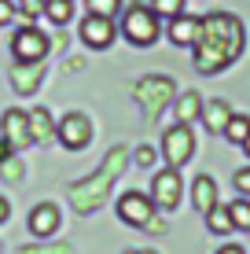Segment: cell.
<instances>
[{"label": "cell", "mask_w": 250, "mask_h": 254, "mask_svg": "<svg viewBox=\"0 0 250 254\" xmlns=\"http://www.w3.org/2000/svg\"><path fill=\"white\" fill-rule=\"evenodd\" d=\"M243 52V22L228 11L206 15L195 37V70L199 74H217L228 63H236Z\"/></svg>", "instance_id": "1"}, {"label": "cell", "mask_w": 250, "mask_h": 254, "mask_svg": "<svg viewBox=\"0 0 250 254\" xmlns=\"http://www.w3.org/2000/svg\"><path fill=\"white\" fill-rule=\"evenodd\" d=\"M125 159H129L125 147H110L100 170L92 173V177L77 181V185L70 188V203H74L77 214H92V210H100L103 203H107L110 185H114V181L122 177V170H125Z\"/></svg>", "instance_id": "2"}, {"label": "cell", "mask_w": 250, "mask_h": 254, "mask_svg": "<svg viewBox=\"0 0 250 254\" xmlns=\"http://www.w3.org/2000/svg\"><path fill=\"white\" fill-rule=\"evenodd\" d=\"M122 33H125L129 45L148 48V45H154V41H158L162 22H158V15H154L151 7H144V4H129V7H125V15H122Z\"/></svg>", "instance_id": "3"}, {"label": "cell", "mask_w": 250, "mask_h": 254, "mask_svg": "<svg viewBox=\"0 0 250 254\" xmlns=\"http://www.w3.org/2000/svg\"><path fill=\"white\" fill-rule=\"evenodd\" d=\"M162 155H166V162L173 166V170H180L188 159L195 155V136H192V126H177L166 129V136H162Z\"/></svg>", "instance_id": "4"}, {"label": "cell", "mask_w": 250, "mask_h": 254, "mask_svg": "<svg viewBox=\"0 0 250 254\" xmlns=\"http://www.w3.org/2000/svg\"><path fill=\"white\" fill-rule=\"evenodd\" d=\"M11 52H15V63H41L48 56V37L33 26H19L11 37Z\"/></svg>", "instance_id": "5"}, {"label": "cell", "mask_w": 250, "mask_h": 254, "mask_svg": "<svg viewBox=\"0 0 250 254\" xmlns=\"http://www.w3.org/2000/svg\"><path fill=\"white\" fill-rule=\"evenodd\" d=\"M133 96L140 100V107L144 111H158V107H166L169 103V96H173V77H162V74H151V77H140L136 81V89Z\"/></svg>", "instance_id": "6"}, {"label": "cell", "mask_w": 250, "mask_h": 254, "mask_svg": "<svg viewBox=\"0 0 250 254\" xmlns=\"http://www.w3.org/2000/svg\"><path fill=\"white\" fill-rule=\"evenodd\" d=\"M118 217L133 229H148L151 217H154V199L151 195H140V191H125L118 199Z\"/></svg>", "instance_id": "7"}, {"label": "cell", "mask_w": 250, "mask_h": 254, "mask_svg": "<svg viewBox=\"0 0 250 254\" xmlns=\"http://www.w3.org/2000/svg\"><path fill=\"white\" fill-rule=\"evenodd\" d=\"M55 140L66 147V151H81V147H89V140H92L89 118L77 115V111H70V115H66V118L55 126Z\"/></svg>", "instance_id": "8"}, {"label": "cell", "mask_w": 250, "mask_h": 254, "mask_svg": "<svg viewBox=\"0 0 250 254\" xmlns=\"http://www.w3.org/2000/svg\"><path fill=\"white\" fill-rule=\"evenodd\" d=\"M180 191H184V185H180V173L169 166V170H162V173H154V185H151V199H154V206H162V210H173L180 203Z\"/></svg>", "instance_id": "9"}, {"label": "cell", "mask_w": 250, "mask_h": 254, "mask_svg": "<svg viewBox=\"0 0 250 254\" xmlns=\"http://www.w3.org/2000/svg\"><path fill=\"white\" fill-rule=\"evenodd\" d=\"M114 19H103V15H89L81 19V41L89 48H110L114 45Z\"/></svg>", "instance_id": "10"}, {"label": "cell", "mask_w": 250, "mask_h": 254, "mask_svg": "<svg viewBox=\"0 0 250 254\" xmlns=\"http://www.w3.org/2000/svg\"><path fill=\"white\" fill-rule=\"evenodd\" d=\"M0 129H4V140H7L11 147H26V144H33L30 115H22V111H7L4 122H0Z\"/></svg>", "instance_id": "11"}, {"label": "cell", "mask_w": 250, "mask_h": 254, "mask_svg": "<svg viewBox=\"0 0 250 254\" xmlns=\"http://www.w3.org/2000/svg\"><path fill=\"white\" fill-rule=\"evenodd\" d=\"M30 232L41 236V240L55 236V232H59V206H51V203L33 206V214H30Z\"/></svg>", "instance_id": "12"}, {"label": "cell", "mask_w": 250, "mask_h": 254, "mask_svg": "<svg viewBox=\"0 0 250 254\" xmlns=\"http://www.w3.org/2000/svg\"><path fill=\"white\" fill-rule=\"evenodd\" d=\"M41 63H15L11 70V85H15V92H22V96H30V92H37L41 89Z\"/></svg>", "instance_id": "13"}, {"label": "cell", "mask_w": 250, "mask_h": 254, "mask_svg": "<svg viewBox=\"0 0 250 254\" xmlns=\"http://www.w3.org/2000/svg\"><path fill=\"white\" fill-rule=\"evenodd\" d=\"M199 26L202 19H192V15H177V19H169V41L180 48L195 45V37H199Z\"/></svg>", "instance_id": "14"}, {"label": "cell", "mask_w": 250, "mask_h": 254, "mask_svg": "<svg viewBox=\"0 0 250 254\" xmlns=\"http://www.w3.org/2000/svg\"><path fill=\"white\" fill-rule=\"evenodd\" d=\"M192 203L199 214H206V210L217 206V185H213V177H206V173H199V177L192 181Z\"/></svg>", "instance_id": "15"}, {"label": "cell", "mask_w": 250, "mask_h": 254, "mask_svg": "<svg viewBox=\"0 0 250 254\" xmlns=\"http://www.w3.org/2000/svg\"><path fill=\"white\" fill-rule=\"evenodd\" d=\"M30 133H33V144H51V140H55V122H51L48 107L30 111Z\"/></svg>", "instance_id": "16"}, {"label": "cell", "mask_w": 250, "mask_h": 254, "mask_svg": "<svg viewBox=\"0 0 250 254\" xmlns=\"http://www.w3.org/2000/svg\"><path fill=\"white\" fill-rule=\"evenodd\" d=\"M228 118H232V107H228L225 100H210V103H202V122H206V129H210V133H225Z\"/></svg>", "instance_id": "17"}, {"label": "cell", "mask_w": 250, "mask_h": 254, "mask_svg": "<svg viewBox=\"0 0 250 254\" xmlns=\"http://www.w3.org/2000/svg\"><path fill=\"white\" fill-rule=\"evenodd\" d=\"M173 115H177V122H180V126H192V122L202 115V100H199V92H184V96L177 100Z\"/></svg>", "instance_id": "18"}, {"label": "cell", "mask_w": 250, "mask_h": 254, "mask_svg": "<svg viewBox=\"0 0 250 254\" xmlns=\"http://www.w3.org/2000/svg\"><path fill=\"white\" fill-rule=\"evenodd\" d=\"M206 229L210 232H217V236H228L236 225H232V214H228V206H213V210H206Z\"/></svg>", "instance_id": "19"}, {"label": "cell", "mask_w": 250, "mask_h": 254, "mask_svg": "<svg viewBox=\"0 0 250 254\" xmlns=\"http://www.w3.org/2000/svg\"><path fill=\"white\" fill-rule=\"evenodd\" d=\"M247 136H250V118L247 115H232L228 126H225V140L228 144H243Z\"/></svg>", "instance_id": "20"}, {"label": "cell", "mask_w": 250, "mask_h": 254, "mask_svg": "<svg viewBox=\"0 0 250 254\" xmlns=\"http://www.w3.org/2000/svg\"><path fill=\"white\" fill-rule=\"evenodd\" d=\"M74 0H45V15L55 26H63V22H70V11H74Z\"/></svg>", "instance_id": "21"}, {"label": "cell", "mask_w": 250, "mask_h": 254, "mask_svg": "<svg viewBox=\"0 0 250 254\" xmlns=\"http://www.w3.org/2000/svg\"><path fill=\"white\" fill-rule=\"evenodd\" d=\"M228 214H232V225L239 232H250V199H236L228 203Z\"/></svg>", "instance_id": "22"}, {"label": "cell", "mask_w": 250, "mask_h": 254, "mask_svg": "<svg viewBox=\"0 0 250 254\" xmlns=\"http://www.w3.org/2000/svg\"><path fill=\"white\" fill-rule=\"evenodd\" d=\"M151 11L158 19H177V15H184V0H151Z\"/></svg>", "instance_id": "23"}, {"label": "cell", "mask_w": 250, "mask_h": 254, "mask_svg": "<svg viewBox=\"0 0 250 254\" xmlns=\"http://www.w3.org/2000/svg\"><path fill=\"white\" fill-rule=\"evenodd\" d=\"M122 11V0H89V15H103V19H114Z\"/></svg>", "instance_id": "24"}, {"label": "cell", "mask_w": 250, "mask_h": 254, "mask_svg": "<svg viewBox=\"0 0 250 254\" xmlns=\"http://www.w3.org/2000/svg\"><path fill=\"white\" fill-rule=\"evenodd\" d=\"M0 173H4L7 181H22V162H19V159L11 155L7 162H0Z\"/></svg>", "instance_id": "25"}, {"label": "cell", "mask_w": 250, "mask_h": 254, "mask_svg": "<svg viewBox=\"0 0 250 254\" xmlns=\"http://www.w3.org/2000/svg\"><path fill=\"white\" fill-rule=\"evenodd\" d=\"M236 188H239V195H247L250 199V166H243V170H236Z\"/></svg>", "instance_id": "26"}, {"label": "cell", "mask_w": 250, "mask_h": 254, "mask_svg": "<svg viewBox=\"0 0 250 254\" xmlns=\"http://www.w3.org/2000/svg\"><path fill=\"white\" fill-rule=\"evenodd\" d=\"M15 22V4L11 0H0V26H11Z\"/></svg>", "instance_id": "27"}, {"label": "cell", "mask_w": 250, "mask_h": 254, "mask_svg": "<svg viewBox=\"0 0 250 254\" xmlns=\"http://www.w3.org/2000/svg\"><path fill=\"white\" fill-rule=\"evenodd\" d=\"M133 159H136V166H151V162H154V151H151L148 144H140V147H136V155H133Z\"/></svg>", "instance_id": "28"}, {"label": "cell", "mask_w": 250, "mask_h": 254, "mask_svg": "<svg viewBox=\"0 0 250 254\" xmlns=\"http://www.w3.org/2000/svg\"><path fill=\"white\" fill-rule=\"evenodd\" d=\"M22 254H70V247H55V251H37V247H30V251H22Z\"/></svg>", "instance_id": "29"}, {"label": "cell", "mask_w": 250, "mask_h": 254, "mask_svg": "<svg viewBox=\"0 0 250 254\" xmlns=\"http://www.w3.org/2000/svg\"><path fill=\"white\" fill-rule=\"evenodd\" d=\"M7 159H11V144H7V140L0 136V162H7Z\"/></svg>", "instance_id": "30"}, {"label": "cell", "mask_w": 250, "mask_h": 254, "mask_svg": "<svg viewBox=\"0 0 250 254\" xmlns=\"http://www.w3.org/2000/svg\"><path fill=\"white\" fill-rule=\"evenodd\" d=\"M15 7H22V11H30L33 15V7H37V0H11Z\"/></svg>", "instance_id": "31"}, {"label": "cell", "mask_w": 250, "mask_h": 254, "mask_svg": "<svg viewBox=\"0 0 250 254\" xmlns=\"http://www.w3.org/2000/svg\"><path fill=\"white\" fill-rule=\"evenodd\" d=\"M217 254H243V247H236V243H225V247H221Z\"/></svg>", "instance_id": "32"}, {"label": "cell", "mask_w": 250, "mask_h": 254, "mask_svg": "<svg viewBox=\"0 0 250 254\" xmlns=\"http://www.w3.org/2000/svg\"><path fill=\"white\" fill-rule=\"evenodd\" d=\"M7 210H11V206H7V199H4V195H0V225H4V221H7Z\"/></svg>", "instance_id": "33"}, {"label": "cell", "mask_w": 250, "mask_h": 254, "mask_svg": "<svg viewBox=\"0 0 250 254\" xmlns=\"http://www.w3.org/2000/svg\"><path fill=\"white\" fill-rule=\"evenodd\" d=\"M239 147H243V151L250 155V136H247V140H243V144H239Z\"/></svg>", "instance_id": "34"}, {"label": "cell", "mask_w": 250, "mask_h": 254, "mask_svg": "<svg viewBox=\"0 0 250 254\" xmlns=\"http://www.w3.org/2000/svg\"><path fill=\"white\" fill-rule=\"evenodd\" d=\"M125 254H154V251H125Z\"/></svg>", "instance_id": "35"}]
</instances>
